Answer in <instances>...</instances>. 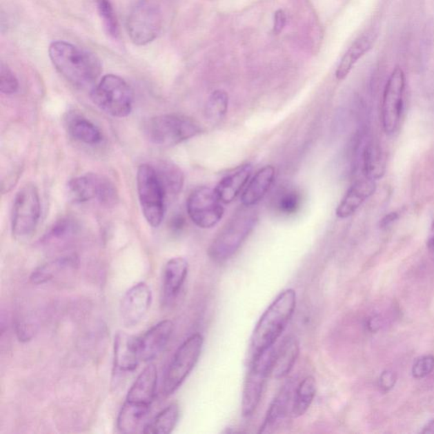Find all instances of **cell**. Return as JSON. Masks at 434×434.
<instances>
[{"instance_id": "cell-16", "label": "cell", "mask_w": 434, "mask_h": 434, "mask_svg": "<svg viewBox=\"0 0 434 434\" xmlns=\"http://www.w3.org/2000/svg\"><path fill=\"white\" fill-rule=\"evenodd\" d=\"M174 331L170 320L159 322L139 337L141 361L150 362L165 350Z\"/></svg>"}, {"instance_id": "cell-7", "label": "cell", "mask_w": 434, "mask_h": 434, "mask_svg": "<svg viewBox=\"0 0 434 434\" xmlns=\"http://www.w3.org/2000/svg\"><path fill=\"white\" fill-rule=\"evenodd\" d=\"M203 346V336L195 333L177 348L165 374L163 392L166 396L174 394L186 380L199 362Z\"/></svg>"}, {"instance_id": "cell-28", "label": "cell", "mask_w": 434, "mask_h": 434, "mask_svg": "<svg viewBox=\"0 0 434 434\" xmlns=\"http://www.w3.org/2000/svg\"><path fill=\"white\" fill-rule=\"evenodd\" d=\"M180 409L177 403L170 404L153 420L148 422L143 430L144 434H168L173 431L179 420Z\"/></svg>"}, {"instance_id": "cell-5", "label": "cell", "mask_w": 434, "mask_h": 434, "mask_svg": "<svg viewBox=\"0 0 434 434\" xmlns=\"http://www.w3.org/2000/svg\"><path fill=\"white\" fill-rule=\"evenodd\" d=\"M139 203L148 224L158 228L164 219L168 197L155 166L141 165L137 172Z\"/></svg>"}, {"instance_id": "cell-4", "label": "cell", "mask_w": 434, "mask_h": 434, "mask_svg": "<svg viewBox=\"0 0 434 434\" xmlns=\"http://www.w3.org/2000/svg\"><path fill=\"white\" fill-rule=\"evenodd\" d=\"M251 207L237 213L215 237L209 248L213 261H227L236 253L257 224L258 217Z\"/></svg>"}, {"instance_id": "cell-44", "label": "cell", "mask_w": 434, "mask_h": 434, "mask_svg": "<svg viewBox=\"0 0 434 434\" xmlns=\"http://www.w3.org/2000/svg\"><path fill=\"white\" fill-rule=\"evenodd\" d=\"M421 433L434 434V420L430 421L428 424H426L424 426V429L422 430Z\"/></svg>"}, {"instance_id": "cell-35", "label": "cell", "mask_w": 434, "mask_h": 434, "mask_svg": "<svg viewBox=\"0 0 434 434\" xmlns=\"http://www.w3.org/2000/svg\"><path fill=\"white\" fill-rule=\"evenodd\" d=\"M19 89V83L16 75L8 66L1 63L0 66V90L2 94L10 95L16 94Z\"/></svg>"}, {"instance_id": "cell-30", "label": "cell", "mask_w": 434, "mask_h": 434, "mask_svg": "<svg viewBox=\"0 0 434 434\" xmlns=\"http://www.w3.org/2000/svg\"><path fill=\"white\" fill-rule=\"evenodd\" d=\"M363 168L365 177L376 181L383 177L386 170V159L384 152L375 143H370L363 155Z\"/></svg>"}, {"instance_id": "cell-19", "label": "cell", "mask_w": 434, "mask_h": 434, "mask_svg": "<svg viewBox=\"0 0 434 434\" xmlns=\"http://www.w3.org/2000/svg\"><path fill=\"white\" fill-rule=\"evenodd\" d=\"M376 190L375 181L365 177L356 181L348 189L346 195L341 200L336 210L337 217L346 219L352 216L362 206L367 199L371 197Z\"/></svg>"}, {"instance_id": "cell-31", "label": "cell", "mask_w": 434, "mask_h": 434, "mask_svg": "<svg viewBox=\"0 0 434 434\" xmlns=\"http://www.w3.org/2000/svg\"><path fill=\"white\" fill-rule=\"evenodd\" d=\"M68 128L72 138L81 143L94 146L101 142V132L86 118L81 117L72 118L69 122Z\"/></svg>"}, {"instance_id": "cell-36", "label": "cell", "mask_w": 434, "mask_h": 434, "mask_svg": "<svg viewBox=\"0 0 434 434\" xmlns=\"http://www.w3.org/2000/svg\"><path fill=\"white\" fill-rule=\"evenodd\" d=\"M300 206V196L295 191L284 192L277 199V209L284 215L297 213Z\"/></svg>"}, {"instance_id": "cell-37", "label": "cell", "mask_w": 434, "mask_h": 434, "mask_svg": "<svg viewBox=\"0 0 434 434\" xmlns=\"http://www.w3.org/2000/svg\"><path fill=\"white\" fill-rule=\"evenodd\" d=\"M434 370V356H422L415 361L413 367V375L417 379L428 377Z\"/></svg>"}, {"instance_id": "cell-22", "label": "cell", "mask_w": 434, "mask_h": 434, "mask_svg": "<svg viewBox=\"0 0 434 434\" xmlns=\"http://www.w3.org/2000/svg\"><path fill=\"white\" fill-rule=\"evenodd\" d=\"M252 170L253 168L250 164L240 166L219 181L215 190L221 203H232L239 196L250 180Z\"/></svg>"}, {"instance_id": "cell-13", "label": "cell", "mask_w": 434, "mask_h": 434, "mask_svg": "<svg viewBox=\"0 0 434 434\" xmlns=\"http://www.w3.org/2000/svg\"><path fill=\"white\" fill-rule=\"evenodd\" d=\"M406 77L403 70L399 66L395 68L386 84L382 120L387 135H393L399 128L403 110L404 91H405Z\"/></svg>"}, {"instance_id": "cell-26", "label": "cell", "mask_w": 434, "mask_h": 434, "mask_svg": "<svg viewBox=\"0 0 434 434\" xmlns=\"http://www.w3.org/2000/svg\"><path fill=\"white\" fill-rule=\"evenodd\" d=\"M299 354L298 340L288 337L277 351L273 373L277 379L287 377L295 365Z\"/></svg>"}, {"instance_id": "cell-8", "label": "cell", "mask_w": 434, "mask_h": 434, "mask_svg": "<svg viewBox=\"0 0 434 434\" xmlns=\"http://www.w3.org/2000/svg\"><path fill=\"white\" fill-rule=\"evenodd\" d=\"M276 354L275 348L273 346L252 359L251 366L244 385L242 396L244 417H250L257 411L261 402L267 378L273 373Z\"/></svg>"}, {"instance_id": "cell-29", "label": "cell", "mask_w": 434, "mask_h": 434, "mask_svg": "<svg viewBox=\"0 0 434 434\" xmlns=\"http://www.w3.org/2000/svg\"><path fill=\"white\" fill-rule=\"evenodd\" d=\"M155 168L164 187L166 195L176 196L179 194L184 183V173L181 169L170 161H161Z\"/></svg>"}, {"instance_id": "cell-38", "label": "cell", "mask_w": 434, "mask_h": 434, "mask_svg": "<svg viewBox=\"0 0 434 434\" xmlns=\"http://www.w3.org/2000/svg\"><path fill=\"white\" fill-rule=\"evenodd\" d=\"M37 332L36 326L29 322H22L17 325V335L22 342H28L34 337Z\"/></svg>"}, {"instance_id": "cell-39", "label": "cell", "mask_w": 434, "mask_h": 434, "mask_svg": "<svg viewBox=\"0 0 434 434\" xmlns=\"http://www.w3.org/2000/svg\"><path fill=\"white\" fill-rule=\"evenodd\" d=\"M397 377L395 373L391 372V371H385L381 374L379 377V387L383 391H391V388L395 387L396 384Z\"/></svg>"}, {"instance_id": "cell-32", "label": "cell", "mask_w": 434, "mask_h": 434, "mask_svg": "<svg viewBox=\"0 0 434 434\" xmlns=\"http://www.w3.org/2000/svg\"><path fill=\"white\" fill-rule=\"evenodd\" d=\"M229 97L227 92L216 90L210 95L207 100L205 116L208 121L218 122L224 119L228 113Z\"/></svg>"}, {"instance_id": "cell-20", "label": "cell", "mask_w": 434, "mask_h": 434, "mask_svg": "<svg viewBox=\"0 0 434 434\" xmlns=\"http://www.w3.org/2000/svg\"><path fill=\"white\" fill-rule=\"evenodd\" d=\"M158 373L157 366L150 364L142 371L135 383L130 388L128 402L146 404L151 406L157 395Z\"/></svg>"}, {"instance_id": "cell-41", "label": "cell", "mask_w": 434, "mask_h": 434, "mask_svg": "<svg viewBox=\"0 0 434 434\" xmlns=\"http://www.w3.org/2000/svg\"><path fill=\"white\" fill-rule=\"evenodd\" d=\"M399 214L394 211V213H388L386 215V216L382 219L380 221V227L381 228H387L389 226H391L394 224L395 221L398 220Z\"/></svg>"}, {"instance_id": "cell-33", "label": "cell", "mask_w": 434, "mask_h": 434, "mask_svg": "<svg viewBox=\"0 0 434 434\" xmlns=\"http://www.w3.org/2000/svg\"><path fill=\"white\" fill-rule=\"evenodd\" d=\"M76 226L70 218L61 219L44 235L43 243L46 246H54L70 239L75 233Z\"/></svg>"}, {"instance_id": "cell-3", "label": "cell", "mask_w": 434, "mask_h": 434, "mask_svg": "<svg viewBox=\"0 0 434 434\" xmlns=\"http://www.w3.org/2000/svg\"><path fill=\"white\" fill-rule=\"evenodd\" d=\"M144 132L152 144L162 147L176 146L202 133L194 119L178 114L161 115L148 119Z\"/></svg>"}, {"instance_id": "cell-15", "label": "cell", "mask_w": 434, "mask_h": 434, "mask_svg": "<svg viewBox=\"0 0 434 434\" xmlns=\"http://www.w3.org/2000/svg\"><path fill=\"white\" fill-rule=\"evenodd\" d=\"M140 361L139 337L118 332L114 340V373H132Z\"/></svg>"}, {"instance_id": "cell-2", "label": "cell", "mask_w": 434, "mask_h": 434, "mask_svg": "<svg viewBox=\"0 0 434 434\" xmlns=\"http://www.w3.org/2000/svg\"><path fill=\"white\" fill-rule=\"evenodd\" d=\"M296 303L295 290L288 288L280 293L267 307L252 333V359L257 357L267 348L274 346L294 315Z\"/></svg>"}, {"instance_id": "cell-11", "label": "cell", "mask_w": 434, "mask_h": 434, "mask_svg": "<svg viewBox=\"0 0 434 434\" xmlns=\"http://www.w3.org/2000/svg\"><path fill=\"white\" fill-rule=\"evenodd\" d=\"M68 195L74 203H84L97 199L102 206L112 207L118 201L116 186L108 178L89 173L70 180Z\"/></svg>"}, {"instance_id": "cell-27", "label": "cell", "mask_w": 434, "mask_h": 434, "mask_svg": "<svg viewBox=\"0 0 434 434\" xmlns=\"http://www.w3.org/2000/svg\"><path fill=\"white\" fill-rule=\"evenodd\" d=\"M317 393V381L313 376H308L300 382L293 397L291 417L299 418L307 413L313 404Z\"/></svg>"}, {"instance_id": "cell-21", "label": "cell", "mask_w": 434, "mask_h": 434, "mask_svg": "<svg viewBox=\"0 0 434 434\" xmlns=\"http://www.w3.org/2000/svg\"><path fill=\"white\" fill-rule=\"evenodd\" d=\"M150 411V406L126 400L117 417V426L119 432L143 433L144 426L148 424L146 420Z\"/></svg>"}, {"instance_id": "cell-6", "label": "cell", "mask_w": 434, "mask_h": 434, "mask_svg": "<svg viewBox=\"0 0 434 434\" xmlns=\"http://www.w3.org/2000/svg\"><path fill=\"white\" fill-rule=\"evenodd\" d=\"M99 108L111 117L124 118L131 113L133 92L124 79L113 74L102 77L91 92Z\"/></svg>"}, {"instance_id": "cell-17", "label": "cell", "mask_w": 434, "mask_h": 434, "mask_svg": "<svg viewBox=\"0 0 434 434\" xmlns=\"http://www.w3.org/2000/svg\"><path fill=\"white\" fill-rule=\"evenodd\" d=\"M293 402V384L291 382L285 384L276 395L267 410L259 433H272L281 428L288 414L291 415Z\"/></svg>"}, {"instance_id": "cell-10", "label": "cell", "mask_w": 434, "mask_h": 434, "mask_svg": "<svg viewBox=\"0 0 434 434\" xmlns=\"http://www.w3.org/2000/svg\"><path fill=\"white\" fill-rule=\"evenodd\" d=\"M161 25L159 7L148 0H140L128 14V33L132 43L139 46H146L157 38Z\"/></svg>"}, {"instance_id": "cell-34", "label": "cell", "mask_w": 434, "mask_h": 434, "mask_svg": "<svg viewBox=\"0 0 434 434\" xmlns=\"http://www.w3.org/2000/svg\"><path fill=\"white\" fill-rule=\"evenodd\" d=\"M95 2L107 31L111 36L117 38L119 33L118 21L110 0H95Z\"/></svg>"}, {"instance_id": "cell-23", "label": "cell", "mask_w": 434, "mask_h": 434, "mask_svg": "<svg viewBox=\"0 0 434 434\" xmlns=\"http://www.w3.org/2000/svg\"><path fill=\"white\" fill-rule=\"evenodd\" d=\"M276 170L273 166H266L259 169L250 181L241 196L244 207H253L265 197L275 178Z\"/></svg>"}, {"instance_id": "cell-1", "label": "cell", "mask_w": 434, "mask_h": 434, "mask_svg": "<svg viewBox=\"0 0 434 434\" xmlns=\"http://www.w3.org/2000/svg\"><path fill=\"white\" fill-rule=\"evenodd\" d=\"M49 54L59 73L77 88L92 86L101 73V64L97 57L65 41L52 43Z\"/></svg>"}, {"instance_id": "cell-12", "label": "cell", "mask_w": 434, "mask_h": 434, "mask_svg": "<svg viewBox=\"0 0 434 434\" xmlns=\"http://www.w3.org/2000/svg\"><path fill=\"white\" fill-rule=\"evenodd\" d=\"M189 217L197 227L208 229L215 227L224 215V208L216 190L209 187H199L187 200Z\"/></svg>"}, {"instance_id": "cell-25", "label": "cell", "mask_w": 434, "mask_h": 434, "mask_svg": "<svg viewBox=\"0 0 434 434\" xmlns=\"http://www.w3.org/2000/svg\"><path fill=\"white\" fill-rule=\"evenodd\" d=\"M79 264V258L75 255L59 257L33 270L30 280L35 285L44 284L66 270L76 269Z\"/></svg>"}, {"instance_id": "cell-18", "label": "cell", "mask_w": 434, "mask_h": 434, "mask_svg": "<svg viewBox=\"0 0 434 434\" xmlns=\"http://www.w3.org/2000/svg\"><path fill=\"white\" fill-rule=\"evenodd\" d=\"M188 273V262L183 257L170 259L163 273L162 299L165 305L172 304L179 295Z\"/></svg>"}, {"instance_id": "cell-14", "label": "cell", "mask_w": 434, "mask_h": 434, "mask_svg": "<svg viewBox=\"0 0 434 434\" xmlns=\"http://www.w3.org/2000/svg\"><path fill=\"white\" fill-rule=\"evenodd\" d=\"M152 298L151 289L146 283H139L129 288L120 306L122 324L127 328L138 325L150 310Z\"/></svg>"}, {"instance_id": "cell-42", "label": "cell", "mask_w": 434, "mask_h": 434, "mask_svg": "<svg viewBox=\"0 0 434 434\" xmlns=\"http://www.w3.org/2000/svg\"><path fill=\"white\" fill-rule=\"evenodd\" d=\"M185 224L184 218L181 216H176L172 220V228L174 231H179L184 228Z\"/></svg>"}, {"instance_id": "cell-24", "label": "cell", "mask_w": 434, "mask_h": 434, "mask_svg": "<svg viewBox=\"0 0 434 434\" xmlns=\"http://www.w3.org/2000/svg\"><path fill=\"white\" fill-rule=\"evenodd\" d=\"M377 39L375 32L369 31L355 41L344 55L342 59L336 70V77L339 80L346 79L348 74L351 72L355 63L361 59L367 52H368L373 46Z\"/></svg>"}, {"instance_id": "cell-43", "label": "cell", "mask_w": 434, "mask_h": 434, "mask_svg": "<svg viewBox=\"0 0 434 434\" xmlns=\"http://www.w3.org/2000/svg\"><path fill=\"white\" fill-rule=\"evenodd\" d=\"M428 246L430 251H431V253L434 255V221L432 226L431 233H430Z\"/></svg>"}, {"instance_id": "cell-40", "label": "cell", "mask_w": 434, "mask_h": 434, "mask_svg": "<svg viewBox=\"0 0 434 434\" xmlns=\"http://www.w3.org/2000/svg\"><path fill=\"white\" fill-rule=\"evenodd\" d=\"M287 18L286 14H285L283 10H278L276 11L275 16H274V26L273 32L275 34H279L283 31L285 26H286Z\"/></svg>"}, {"instance_id": "cell-9", "label": "cell", "mask_w": 434, "mask_h": 434, "mask_svg": "<svg viewBox=\"0 0 434 434\" xmlns=\"http://www.w3.org/2000/svg\"><path fill=\"white\" fill-rule=\"evenodd\" d=\"M41 216L38 188L28 184L18 191L13 204L11 231L17 239H26L35 232Z\"/></svg>"}]
</instances>
